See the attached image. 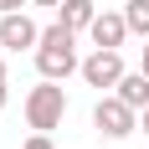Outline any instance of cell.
Wrapping results in <instances>:
<instances>
[{
	"instance_id": "6da1fadb",
	"label": "cell",
	"mask_w": 149,
	"mask_h": 149,
	"mask_svg": "<svg viewBox=\"0 0 149 149\" xmlns=\"http://www.w3.org/2000/svg\"><path fill=\"white\" fill-rule=\"evenodd\" d=\"M36 67H41V77H57V82H67L72 72H82V62H77V31L72 26H46L41 31V46H36Z\"/></svg>"
},
{
	"instance_id": "7a4b0ae2",
	"label": "cell",
	"mask_w": 149,
	"mask_h": 149,
	"mask_svg": "<svg viewBox=\"0 0 149 149\" xmlns=\"http://www.w3.org/2000/svg\"><path fill=\"white\" fill-rule=\"evenodd\" d=\"M62 118H67V93L57 88V77H41V82L26 93V123L41 129V134H52Z\"/></svg>"
},
{
	"instance_id": "3957f363",
	"label": "cell",
	"mask_w": 149,
	"mask_h": 149,
	"mask_svg": "<svg viewBox=\"0 0 149 149\" xmlns=\"http://www.w3.org/2000/svg\"><path fill=\"white\" fill-rule=\"evenodd\" d=\"M93 129H98L103 139H129V134L139 129V108L123 103L118 93H113V98H98V108H93Z\"/></svg>"
},
{
	"instance_id": "277c9868",
	"label": "cell",
	"mask_w": 149,
	"mask_h": 149,
	"mask_svg": "<svg viewBox=\"0 0 149 149\" xmlns=\"http://www.w3.org/2000/svg\"><path fill=\"white\" fill-rule=\"evenodd\" d=\"M118 77H123V57H118V46H98L93 57H82V82L88 88H118Z\"/></svg>"
},
{
	"instance_id": "5b68a950",
	"label": "cell",
	"mask_w": 149,
	"mask_h": 149,
	"mask_svg": "<svg viewBox=\"0 0 149 149\" xmlns=\"http://www.w3.org/2000/svg\"><path fill=\"white\" fill-rule=\"evenodd\" d=\"M0 46H5V52H36V46H41V26H36V21H31L26 10H5L0 15Z\"/></svg>"
},
{
	"instance_id": "8992f818",
	"label": "cell",
	"mask_w": 149,
	"mask_h": 149,
	"mask_svg": "<svg viewBox=\"0 0 149 149\" xmlns=\"http://www.w3.org/2000/svg\"><path fill=\"white\" fill-rule=\"evenodd\" d=\"M93 46H123V36H129V21H123V10H98V21L88 26Z\"/></svg>"
},
{
	"instance_id": "52a82bcc",
	"label": "cell",
	"mask_w": 149,
	"mask_h": 149,
	"mask_svg": "<svg viewBox=\"0 0 149 149\" xmlns=\"http://www.w3.org/2000/svg\"><path fill=\"white\" fill-rule=\"evenodd\" d=\"M113 93H118L123 103H134L139 113H144V108H149V72H144V67H139V72H123Z\"/></svg>"
},
{
	"instance_id": "ba28073f",
	"label": "cell",
	"mask_w": 149,
	"mask_h": 149,
	"mask_svg": "<svg viewBox=\"0 0 149 149\" xmlns=\"http://www.w3.org/2000/svg\"><path fill=\"white\" fill-rule=\"evenodd\" d=\"M57 21L72 26V31H88L93 21H98V5H93V0H62V5H57Z\"/></svg>"
},
{
	"instance_id": "9c48e42d",
	"label": "cell",
	"mask_w": 149,
	"mask_h": 149,
	"mask_svg": "<svg viewBox=\"0 0 149 149\" xmlns=\"http://www.w3.org/2000/svg\"><path fill=\"white\" fill-rule=\"evenodd\" d=\"M123 21H129L134 36H149V0H129L123 5Z\"/></svg>"
},
{
	"instance_id": "30bf717a",
	"label": "cell",
	"mask_w": 149,
	"mask_h": 149,
	"mask_svg": "<svg viewBox=\"0 0 149 149\" xmlns=\"http://www.w3.org/2000/svg\"><path fill=\"white\" fill-rule=\"evenodd\" d=\"M26 149H52V139H46V134H41V129H36V134H31V139H26Z\"/></svg>"
},
{
	"instance_id": "8fae6325",
	"label": "cell",
	"mask_w": 149,
	"mask_h": 149,
	"mask_svg": "<svg viewBox=\"0 0 149 149\" xmlns=\"http://www.w3.org/2000/svg\"><path fill=\"white\" fill-rule=\"evenodd\" d=\"M21 5H31V0H0V15H5V10H21Z\"/></svg>"
},
{
	"instance_id": "7c38bea8",
	"label": "cell",
	"mask_w": 149,
	"mask_h": 149,
	"mask_svg": "<svg viewBox=\"0 0 149 149\" xmlns=\"http://www.w3.org/2000/svg\"><path fill=\"white\" fill-rule=\"evenodd\" d=\"M10 103V82H5V77H0V108Z\"/></svg>"
},
{
	"instance_id": "4fadbf2b",
	"label": "cell",
	"mask_w": 149,
	"mask_h": 149,
	"mask_svg": "<svg viewBox=\"0 0 149 149\" xmlns=\"http://www.w3.org/2000/svg\"><path fill=\"white\" fill-rule=\"evenodd\" d=\"M139 129H144V134H149V108H144V113H139Z\"/></svg>"
},
{
	"instance_id": "5bb4252c",
	"label": "cell",
	"mask_w": 149,
	"mask_h": 149,
	"mask_svg": "<svg viewBox=\"0 0 149 149\" xmlns=\"http://www.w3.org/2000/svg\"><path fill=\"white\" fill-rule=\"evenodd\" d=\"M144 72H149V36H144Z\"/></svg>"
},
{
	"instance_id": "9a60e30c",
	"label": "cell",
	"mask_w": 149,
	"mask_h": 149,
	"mask_svg": "<svg viewBox=\"0 0 149 149\" xmlns=\"http://www.w3.org/2000/svg\"><path fill=\"white\" fill-rule=\"evenodd\" d=\"M31 5H62V0H31Z\"/></svg>"
},
{
	"instance_id": "2e32d148",
	"label": "cell",
	"mask_w": 149,
	"mask_h": 149,
	"mask_svg": "<svg viewBox=\"0 0 149 149\" xmlns=\"http://www.w3.org/2000/svg\"><path fill=\"white\" fill-rule=\"evenodd\" d=\"M0 77H5V62H0Z\"/></svg>"
}]
</instances>
